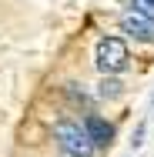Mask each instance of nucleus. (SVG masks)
Wrapping results in <instances>:
<instances>
[{
    "instance_id": "f257e3e1",
    "label": "nucleus",
    "mask_w": 154,
    "mask_h": 157,
    "mask_svg": "<svg viewBox=\"0 0 154 157\" xmlns=\"http://www.w3.org/2000/svg\"><path fill=\"white\" fill-rule=\"evenodd\" d=\"M94 60L101 67V74H121L124 67H127V44H124L121 37H101L97 40V54H94Z\"/></svg>"
},
{
    "instance_id": "f03ea898",
    "label": "nucleus",
    "mask_w": 154,
    "mask_h": 157,
    "mask_svg": "<svg viewBox=\"0 0 154 157\" xmlns=\"http://www.w3.org/2000/svg\"><path fill=\"white\" fill-rule=\"evenodd\" d=\"M54 137H57L61 151H67L70 157H91L94 154V147H91V140H87V134H84V127L74 124V121H57Z\"/></svg>"
},
{
    "instance_id": "7ed1b4c3",
    "label": "nucleus",
    "mask_w": 154,
    "mask_h": 157,
    "mask_svg": "<svg viewBox=\"0 0 154 157\" xmlns=\"http://www.w3.org/2000/svg\"><path fill=\"white\" fill-rule=\"evenodd\" d=\"M84 134H87L91 147H111V140H114V127L107 124L104 117H97V114L84 117Z\"/></svg>"
},
{
    "instance_id": "20e7f679",
    "label": "nucleus",
    "mask_w": 154,
    "mask_h": 157,
    "mask_svg": "<svg viewBox=\"0 0 154 157\" xmlns=\"http://www.w3.org/2000/svg\"><path fill=\"white\" fill-rule=\"evenodd\" d=\"M121 30L131 33V37H137V40H154V20H144L141 13L127 10L121 17Z\"/></svg>"
},
{
    "instance_id": "39448f33",
    "label": "nucleus",
    "mask_w": 154,
    "mask_h": 157,
    "mask_svg": "<svg viewBox=\"0 0 154 157\" xmlns=\"http://www.w3.org/2000/svg\"><path fill=\"white\" fill-rule=\"evenodd\" d=\"M97 94L104 97V100H114V97H121V80H114V77H104Z\"/></svg>"
},
{
    "instance_id": "423d86ee",
    "label": "nucleus",
    "mask_w": 154,
    "mask_h": 157,
    "mask_svg": "<svg viewBox=\"0 0 154 157\" xmlns=\"http://www.w3.org/2000/svg\"><path fill=\"white\" fill-rule=\"evenodd\" d=\"M131 10L141 13L144 20H154V0H131Z\"/></svg>"
}]
</instances>
